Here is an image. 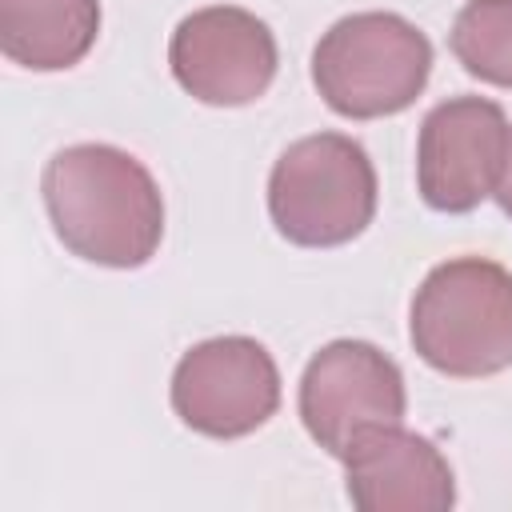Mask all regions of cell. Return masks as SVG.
Instances as JSON below:
<instances>
[{"instance_id": "11", "label": "cell", "mask_w": 512, "mask_h": 512, "mask_svg": "<svg viewBox=\"0 0 512 512\" xmlns=\"http://www.w3.org/2000/svg\"><path fill=\"white\" fill-rule=\"evenodd\" d=\"M448 44L468 76L512 88V0H468L452 20Z\"/></svg>"}, {"instance_id": "6", "label": "cell", "mask_w": 512, "mask_h": 512, "mask_svg": "<svg viewBox=\"0 0 512 512\" xmlns=\"http://www.w3.org/2000/svg\"><path fill=\"white\" fill-rule=\"evenodd\" d=\"M404 412V372L388 352L368 340L324 344L300 376V420L308 436L336 460L360 432L380 424H404Z\"/></svg>"}, {"instance_id": "5", "label": "cell", "mask_w": 512, "mask_h": 512, "mask_svg": "<svg viewBox=\"0 0 512 512\" xmlns=\"http://www.w3.org/2000/svg\"><path fill=\"white\" fill-rule=\"evenodd\" d=\"M176 416L212 440H240L280 408V368L252 336H212L192 344L172 372Z\"/></svg>"}, {"instance_id": "3", "label": "cell", "mask_w": 512, "mask_h": 512, "mask_svg": "<svg viewBox=\"0 0 512 512\" xmlns=\"http://www.w3.org/2000/svg\"><path fill=\"white\" fill-rule=\"evenodd\" d=\"M428 72L432 40L400 12H352L312 48V84L348 120L404 112L424 92Z\"/></svg>"}, {"instance_id": "10", "label": "cell", "mask_w": 512, "mask_h": 512, "mask_svg": "<svg viewBox=\"0 0 512 512\" xmlns=\"http://www.w3.org/2000/svg\"><path fill=\"white\" fill-rule=\"evenodd\" d=\"M100 32V0H0V52L32 72L80 64Z\"/></svg>"}, {"instance_id": "1", "label": "cell", "mask_w": 512, "mask_h": 512, "mask_svg": "<svg viewBox=\"0 0 512 512\" xmlns=\"http://www.w3.org/2000/svg\"><path fill=\"white\" fill-rule=\"evenodd\" d=\"M56 240L104 268H140L164 240V196L152 172L116 144H68L40 176Z\"/></svg>"}, {"instance_id": "9", "label": "cell", "mask_w": 512, "mask_h": 512, "mask_svg": "<svg viewBox=\"0 0 512 512\" xmlns=\"http://www.w3.org/2000/svg\"><path fill=\"white\" fill-rule=\"evenodd\" d=\"M348 500L364 512H444L456 504V476L444 452L404 424L360 432L340 456Z\"/></svg>"}, {"instance_id": "7", "label": "cell", "mask_w": 512, "mask_h": 512, "mask_svg": "<svg viewBox=\"0 0 512 512\" xmlns=\"http://www.w3.org/2000/svg\"><path fill=\"white\" fill-rule=\"evenodd\" d=\"M176 84L212 108H240L260 100L276 80V36L272 28L236 4H208L188 12L168 44Z\"/></svg>"}, {"instance_id": "2", "label": "cell", "mask_w": 512, "mask_h": 512, "mask_svg": "<svg viewBox=\"0 0 512 512\" xmlns=\"http://www.w3.org/2000/svg\"><path fill=\"white\" fill-rule=\"evenodd\" d=\"M416 356L456 380L496 376L512 364V272L488 256L436 264L408 312Z\"/></svg>"}, {"instance_id": "4", "label": "cell", "mask_w": 512, "mask_h": 512, "mask_svg": "<svg viewBox=\"0 0 512 512\" xmlns=\"http://www.w3.org/2000/svg\"><path fill=\"white\" fill-rule=\"evenodd\" d=\"M268 216L288 244L336 248L376 216V168L344 132H316L280 152L268 176Z\"/></svg>"}, {"instance_id": "8", "label": "cell", "mask_w": 512, "mask_h": 512, "mask_svg": "<svg viewBox=\"0 0 512 512\" xmlns=\"http://www.w3.org/2000/svg\"><path fill=\"white\" fill-rule=\"evenodd\" d=\"M512 124L488 96L440 100L416 140V188L436 212H472L484 204L504 172Z\"/></svg>"}, {"instance_id": "12", "label": "cell", "mask_w": 512, "mask_h": 512, "mask_svg": "<svg viewBox=\"0 0 512 512\" xmlns=\"http://www.w3.org/2000/svg\"><path fill=\"white\" fill-rule=\"evenodd\" d=\"M492 196L504 208V216H512V136H508V160H504V172H500V184H496Z\"/></svg>"}]
</instances>
